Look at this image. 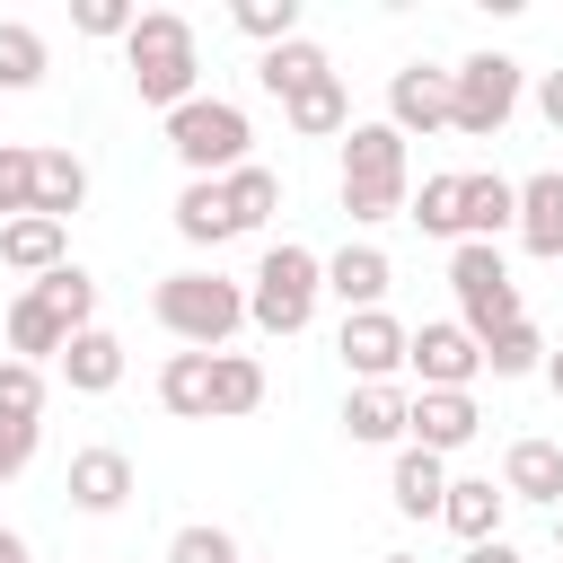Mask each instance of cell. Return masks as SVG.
<instances>
[{
    "mask_svg": "<svg viewBox=\"0 0 563 563\" xmlns=\"http://www.w3.org/2000/svg\"><path fill=\"white\" fill-rule=\"evenodd\" d=\"M475 431H484L475 396H449V387H413V405H405V440H413V449H431V457H457Z\"/></svg>",
    "mask_w": 563,
    "mask_h": 563,
    "instance_id": "11",
    "label": "cell"
},
{
    "mask_svg": "<svg viewBox=\"0 0 563 563\" xmlns=\"http://www.w3.org/2000/svg\"><path fill=\"white\" fill-rule=\"evenodd\" d=\"M405 369H413L422 387L475 396V378H484V352H475V334H466L457 317H431V325H413V334H405Z\"/></svg>",
    "mask_w": 563,
    "mask_h": 563,
    "instance_id": "8",
    "label": "cell"
},
{
    "mask_svg": "<svg viewBox=\"0 0 563 563\" xmlns=\"http://www.w3.org/2000/svg\"><path fill=\"white\" fill-rule=\"evenodd\" d=\"M35 440H44V422H0V484H18L35 466Z\"/></svg>",
    "mask_w": 563,
    "mask_h": 563,
    "instance_id": "39",
    "label": "cell"
},
{
    "mask_svg": "<svg viewBox=\"0 0 563 563\" xmlns=\"http://www.w3.org/2000/svg\"><path fill=\"white\" fill-rule=\"evenodd\" d=\"M554 545H563V510H554Z\"/></svg>",
    "mask_w": 563,
    "mask_h": 563,
    "instance_id": "45",
    "label": "cell"
},
{
    "mask_svg": "<svg viewBox=\"0 0 563 563\" xmlns=\"http://www.w3.org/2000/svg\"><path fill=\"white\" fill-rule=\"evenodd\" d=\"M378 563H422V554H378Z\"/></svg>",
    "mask_w": 563,
    "mask_h": 563,
    "instance_id": "44",
    "label": "cell"
},
{
    "mask_svg": "<svg viewBox=\"0 0 563 563\" xmlns=\"http://www.w3.org/2000/svg\"><path fill=\"white\" fill-rule=\"evenodd\" d=\"M246 141H255V123H246V106H229V97H185V106L167 114V150H176V167L202 176V185H220L229 167H246Z\"/></svg>",
    "mask_w": 563,
    "mask_h": 563,
    "instance_id": "5",
    "label": "cell"
},
{
    "mask_svg": "<svg viewBox=\"0 0 563 563\" xmlns=\"http://www.w3.org/2000/svg\"><path fill=\"white\" fill-rule=\"evenodd\" d=\"M62 493H70V510H88V519H114V510L132 501V457L97 440V449H79V457H70Z\"/></svg>",
    "mask_w": 563,
    "mask_h": 563,
    "instance_id": "12",
    "label": "cell"
},
{
    "mask_svg": "<svg viewBox=\"0 0 563 563\" xmlns=\"http://www.w3.org/2000/svg\"><path fill=\"white\" fill-rule=\"evenodd\" d=\"M449 290H457V325H466L475 343L528 317V308H519V282H510V255L484 246V238H457V246H449Z\"/></svg>",
    "mask_w": 563,
    "mask_h": 563,
    "instance_id": "7",
    "label": "cell"
},
{
    "mask_svg": "<svg viewBox=\"0 0 563 563\" xmlns=\"http://www.w3.org/2000/svg\"><path fill=\"white\" fill-rule=\"evenodd\" d=\"M123 70L141 88V106L176 114L185 97H202V53H194V18L185 9H141L123 35Z\"/></svg>",
    "mask_w": 563,
    "mask_h": 563,
    "instance_id": "1",
    "label": "cell"
},
{
    "mask_svg": "<svg viewBox=\"0 0 563 563\" xmlns=\"http://www.w3.org/2000/svg\"><path fill=\"white\" fill-rule=\"evenodd\" d=\"M150 317L185 352H229V334L246 325V282H229V273H167L150 290Z\"/></svg>",
    "mask_w": 563,
    "mask_h": 563,
    "instance_id": "4",
    "label": "cell"
},
{
    "mask_svg": "<svg viewBox=\"0 0 563 563\" xmlns=\"http://www.w3.org/2000/svg\"><path fill=\"white\" fill-rule=\"evenodd\" d=\"M282 123H290L299 141H343V132H352V97H343V79H317L308 97H290Z\"/></svg>",
    "mask_w": 563,
    "mask_h": 563,
    "instance_id": "27",
    "label": "cell"
},
{
    "mask_svg": "<svg viewBox=\"0 0 563 563\" xmlns=\"http://www.w3.org/2000/svg\"><path fill=\"white\" fill-rule=\"evenodd\" d=\"M220 202H229V229L246 238V229H264V220L282 211V176L246 158V167H229V176H220Z\"/></svg>",
    "mask_w": 563,
    "mask_h": 563,
    "instance_id": "25",
    "label": "cell"
},
{
    "mask_svg": "<svg viewBox=\"0 0 563 563\" xmlns=\"http://www.w3.org/2000/svg\"><path fill=\"white\" fill-rule=\"evenodd\" d=\"M519 97H528V70H519L510 53H466V62L449 70V132H457V141H493V132L519 114Z\"/></svg>",
    "mask_w": 563,
    "mask_h": 563,
    "instance_id": "6",
    "label": "cell"
},
{
    "mask_svg": "<svg viewBox=\"0 0 563 563\" xmlns=\"http://www.w3.org/2000/svg\"><path fill=\"white\" fill-rule=\"evenodd\" d=\"M475 352H484V369H493V378H537V369H545V334H537L528 317H519V325H501V334H484Z\"/></svg>",
    "mask_w": 563,
    "mask_h": 563,
    "instance_id": "32",
    "label": "cell"
},
{
    "mask_svg": "<svg viewBox=\"0 0 563 563\" xmlns=\"http://www.w3.org/2000/svg\"><path fill=\"white\" fill-rule=\"evenodd\" d=\"M317 79H334V53H325V44H308V35H290V44H273V53L255 62V88H264V97H282V106H290V97H308Z\"/></svg>",
    "mask_w": 563,
    "mask_h": 563,
    "instance_id": "22",
    "label": "cell"
},
{
    "mask_svg": "<svg viewBox=\"0 0 563 563\" xmlns=\"http://www.w3.org/2000/svg\"><path fill=\"white\" fill-rule=\"evenodd\" d=\"M176 238H185V246H229V238H238V229H229V202H220V185L185 176V194H176Z\"/></svg>",
    "mask_w": 563,
    "mask_h": 563,
    "instance_id": "29",
    "label": "cell"
},
{
    "mask_svg": "<svg viewBox=\"0 0 563 563\" xmlns=\"http://www.w3.org/2000/svg\"><path fill=\"white\" fill-rule=\"evenodd\" d=\"M405 405H413V396H405L396 378H387V387H352V396H343V440H352V449H405Z\"/></svg>",
    "mask_w": 563,
    "mask_h": 563,
    "instance_id": "17",
    "label": "cell"
},
{
    "mask_svg": "<svg viewBox=\"0 0 563 563\" xmlns=\"http://www.w3.org/2000/svg\"><path fill=\"white\" fill-rule=\"evenodd\" d=\"M457 563H519V545H510V537H484V545H466Z\"/></svg>",
    "mask_w": 563,
    "mask_h": 563,
    "instance_id": "41",
    "label": "cell"
},
{
    "mask_svg": "<svg viewBox=\"0 0 563 563\" xmlns=\"http://www.w3.org/2000/svg\"><path fill=\"white\" fill-rule=\"evenodd\" d=\"M537 378H545V387L563 396V343H545V369H537Z\"/></svg>",
    "mask_w": 563,
    "mask_h": 563,
    "instance_id": "42",
    "label": "cell"
},
{
    "mask_svg": "<svg viewBox=\"0 0 563 563\" xmlns=\"http://www.w3.org/2000/svg\"><path fill=\"white\" fill-rule=\"evenodd\" d=\"M405 334H413V325H396L387 308H352L343 334H334V352H343V369H352L361 387H387V378L405 369Z\"/></svg>",
    "mask_w": 563,
    "mask_h": 563,
    "instance_id": "9",
    "label": "cell"
},
{
    "mask_svg": "<svg viewBox=\"0 0 563 563\" xmlns=\"http://www.w3.org/2000/svg\"><path fill=\"white\" fill-rule=\"evenodd\" d=\"M387 282H396V264H387V246H369V238H352V246L325 255V299H343V317H352V308H387Z\"/></svg>",
    "mask_w": 563,
    "mask_h": 563,
    "instance_id": "14",
    "label": "cell"
},
{
    "mask_svg": "<svg viewBox=\"0 0 563 563\" xmlns=\"http://www.w3.org/2000/svg\"><path fill=\"white\" fill-rule=\"evenodd\" d=\"M0 352H9V343H0Z\"/></svg>",
    "mask_w": 563,
    "mask_h": 563,
    "instance_id": "46",
    "label": "cell"
},
{
    "mask_svg": "<svg viewBox=\"0 0 563 563\" xmlns=\"http://www.w3.org/2000/svg\"><path fill=\"white\" fill-rule=\"evenodd\" d=\"M0 211H9V220L35 211V150H26V141H0Z\"/></svg>",
    "mask_w": 563,
    "mask_h": 563,
    "instance_id": "37",
    "label": "cell"
},
{
    "mask_svg": "<svg viewBox=\"0 0 563 563\" xmlns=\"http://www.w3.org/2000/svg\"><path fill=\"white\" fill-rule=\"evenodd\" d=\"M457 185H466V167H449V176H422V185L405 194V220H413L422 238H449V246H457Z\"/></svg>",
    "mask_w": 563,
    "mask_h": 563,
    "instance_id": "30",
    "label": "cell"
},
{
    "mask_svg": "<svg viewBox=\"0 0 563 563\" xmlns=\"http://www.w3.org/2000/svg\"><path fill=\"white\" fill-rule=\"evenodd\" d=\"M317 299H325V255L299 246V238H273V246L255 255V273H246V325L290 343V334H308Z\"/></svg>",
    "mask_w": 563,
    "mask_h": 563,
    "instance_id": "2",
    "label": "cell"
},
{
    "mask_svg": "<svg viewBox=\"0 0 563 563\" xmlns=\"http://www.w3.org/2000/svg\"><path fill=\"white\" fill-rule=\"evenodd\" d=\"M0 264H9V273H26V282H44L53 264H70V229H62V220H44V211L0 220Z\"/></svg>",
    "mask_w": 563,
    "mask_h": 563,
    "instance_id": "19",
    "label": "cell"
},
{
    "mask_svg": "<svg viewBox=\"0 0 563 563\" xmlns=\"http://www.w3.org/2000/svg\"><path fill=\"white\" fill-rule=\"evenodd\" d=\"M79 202H88V167H79L70 150H35V211L70 229V211H79Z\"/></svg>",
    "mask_w": 563,
    "mask_h": 563,
    "instance_id": "28",
    "label": "cell"
},
{
    "mask_svg": "<svg viewBox=\"0 0 563 563\" xmlns=\"http://www.w3.org/2000/svg\"><path fill=\"white\" fill-rule=\"evenodd\" d=\"M537 114L563 132V70H537Z\"/></svg>",
    "mask_w": 563,
    "mask_h": 563,
    "instance_id": "40",
    "label": "cell"
},
{
    "mask_svg": "<svg viewBox=\"0 0 563 563\" xmlns=\"http://www.w3.org/2000/svg\"><path fill=\"white\" fill-rule=\"evenodd\" d=\"M501 519H510V493H501L493 475H449V493H440V528H449L457 545L501 537Z\"/></svg>",
    "mask_w": 563,
    "mask_h": 563,
    "instance_id": "15",
    "label": "cell"
},
{
    "mask_svg": "<svg viewBox=\"0 0 563 563\" xmlns=\"http://www.w3.org/2000/svg\"><path fill=\"white\" fill-rule=\"evenodd\" d=\"M440 493H449V457H431V449H396V466H387V501L405 510V519H440Z\"/></svg>",
    "mask_w": 563,
    "mask_h": 563,
    "instance_id": "23",
    "label": "cell"
},
{
    "mask_svg": "<svg viewBox=\"0 0 563 563\" xmlns=\"http://www.w3.org/2000/svg\"><path fill=\"white\" fill-rule=\"evenodd\" d=\"M167 563H246V554H238V537H229L220 519H185V528L167 537Z\"/></svg>",
    "mask_w": 563,
    "mask_h": 563,
    "instance_id": "36",
    "label": "cell"
},
{
    "mask_svg": "<svg viewBox=\"0 0 563 563\" xmlns=\"http://www.w3.org/2000/svg\"><path fill=\"white\" fill-rule=\"evenodd\" d=\"M44 35L26 26V18H0V97H18V88H35L44 79Z\"/></svg>",
    "mask_w": 563,
    "mask_h": 563,
    "instance_id": "33",
    "label": "cell"
},
{
    "mask_svg": "<svg viewBox=\"0 0 563 563\" xmlns=\"http://www.w3.org/2000/svg\"><path fill=\"white\" fill-rule=\"evenodd\" d=\"M0 563H35V554H26V537H18V528H0Z\"/></svg>",
    "mask_w": 563,
    "mask_h": 563,
    "instance_id": "43",
    "label": "cell"
},
{
    "mask_svg": "<svg viewBox=\"0 0 563 563\" xmlns=\"http://www.w3.org/2000/svg\"><path fill=\"white\" fill-rule=\"evenodd\" d=\"M229 26H238L246 44H264V53H273V44H290V35H299V0H229Z\"/></svg>",
    "mask_w": 563,
    "mask_h": 563,
    "instance_id": "34",
    "label": "cell"
},
{
    "mask_svg": "<svg viewBox=\"0 0 563 563\" xmlns=\"http://www.w3.org/2000/svg\"><path fill=\"white\" fill-rule=\"evenodd\" d=\"M53 369H62V387H70V396H106V387H123V343H114L106 325H79V334L62 343V361H53Z\"/></svg>",
    "mask_w": 563,
    "mask_h": 563,
    "instance_id": "21",
    "label": "cell"
},
{
    "mask_svg": "<svg viewBox=\"0 0 563 563\" xmlns=\"http://www.w3.org/2000/svg\"><path fill=\"white\" fill-rule=\"evenodd\" d=\"M264 405V361L255 352H211V422H238Z\"/></svg>",
    "mask_w": 563,
    "mask_h": 563,
    "instance_id": "26",
    "label": "cell"
},
{
    "mask_svg": "<svg viewBox=\"0 0 563 563\" xmlns=\"http://www.w3.org/2000/svg\"><path fill=\"white\" fill-rule=\"evenodd\" d=\"M501 493L537 501V510H563V440H510L501 449Z\"/></svg>",
    "mask_w": 563,
    "mask_h": 563,
    "instance_id": "16",
    "label": "cell"
},
{
    "mask_svg": "<svg viewBox=\"0 0 563 563\" xmlns=\"http://www.w3.org/2000/svg\"><path fill=\"white\" fill-rule=\"evenodd\" d=\"M158 405L176 422H211V352H167L158 361Z\"/></svg>",
    "mask_w": 563,
    "mask_h": 563,
    "instance_id": "24",
    "label": "cell"
},
{
    "mask_svg": "<svg viewBox=\"0 0 563 563\" xmlns=\"http://www.w3.org/2000/svg\"><path fill=\"white\" fill-rule=\"evenodd\" d=\"M0 343H9V361H35V369H44V361H62L70 325H62V317H53L35 290H18V299L0 308Z\"/></svg>",
    "mask_w": 563,
    "mask_h": 563,
    "instance_id": "20",
    "label": "cell"
},
{
    "mask_svg": "<svg viewBox=\"0 0 563 563\" xmlns=\"http://www.w3.org/2000/svg\"><path fill=\"white\" fill-rule=\"evenodd\" d=\"M510 211H519V185H510V176H493V167H466V185H457V238L501 246Z\"/></svg>",
    "mask_w": 563,
    "mask_h": 563,
    "instance_id": "18",
    "label": "cell"
},
{
    "mask_svg": "<svg viewBox=\"0 0 563 563\" xmlns=\"http://www.w3.org/2000/svg\"><path fill=\"white\" fill-rule=\"evenodd\" d=\"M0 422H44V369L0 352Z\"/></svg>",
    "mask_w": 563,
    "mask_h": 563,
    "instance_id": "35",
    "label": "cell"
},
{
    "mask_svg": "<svg viewBox=\"0 0 563 563\" xmlns=\"http://www.w3.org/2000/svg\"><path fill=\"white\" fill-rule=\"evenodd\" d=\"M405 194H413V150H405V132H396V123H352V132H343V211H352V229L396 220Z\"/></svg>",
    "mask_w": 563,
    "mask_h": 563,
    "instance_id": "3",
    "label": "cell"
},
{
    "mask_svg": "<svg viewBox=\"0 0 563 563\" xmlns=\"http://www.w3.org/2000/svg\"><path fill=\"white\" fill-rule=\"evenodd\" d=\"M510 238L545 264H563V167H537L519 176V211H510Z\"/></svg>",
    "mask_w": 563,
    "mask_h": 563,
    "instance_id": "13",
    "label": "cell"
},
{
    "mask_svg": "<svg viewBox=\"0 0 563 563\" xmlns=\"http://www.w3.org/2000/svg\"><path fill=\"white\" fill-rule=\"evenodd\" d=\"M378 123H396L405 141H431V132H449V70H431V62H405L396 79H387V114Z\"/></svg>",
    "mask_w": 563,
    "mask_h": 563,
    "instance_id": "10",
    "label": "cell"
},
{
    "mask_svg": "<svg viewBox=\"0 0 563 563\" xmlns=\"http://www.w3.org/2000/svg\"><path fill=\"white\" fill-rule=\"evenodd\" d=\"M26 290H35L70 334H79V325H97V282H88V264H53V273H44V282H26Z\"/></svg>",
    "mask_w": 563,
    "mask_h": 563,
    "instance_id": "31",
    "label": "cell"
},
{
    "mask_svg": "<svg viewBox=\"0 0 563 563\" xmlns=\"http://www.w3.org/2000/svg\"><path fill=\"white\" fill-rule=\"evenodd\" d=\"M132 18H141L132 0H70V26H79V35H97V44H123V35H132Z\"/></svg>",
    "mask_w": 563,
    "mask_h": 563,
    "instance_id": "38",
    "label": "cell"
}]
</instances>
